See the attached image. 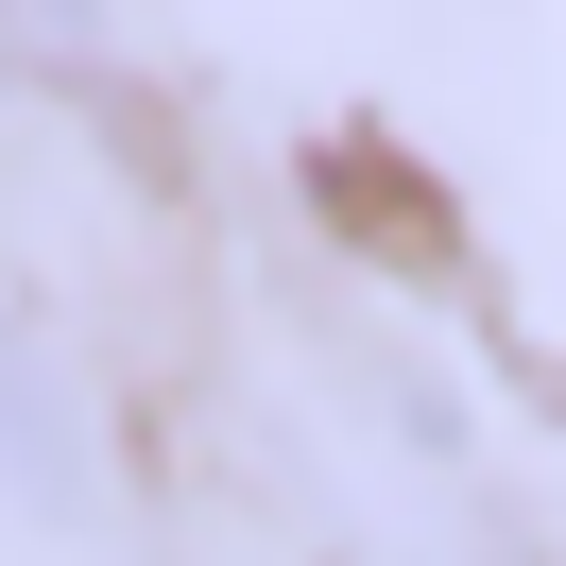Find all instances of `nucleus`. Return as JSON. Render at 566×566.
I'll return each mask as SVG.
<instances>
[{
    "mask_svg": "<svg viewBox=\"0 0 566 566\" xmlns=\"http://www.w3.org/2000/svg\"><path fill=\"white\" fill-rule=\"evenodd\" d=\"M0 463H35V412H18V378H0Z\"/></svg>",
    "mask_w": 566,
    "mask_h": 566,
    "instance_id": "nucleus-1",
    "label": "nucleus"
}]
</instances>
